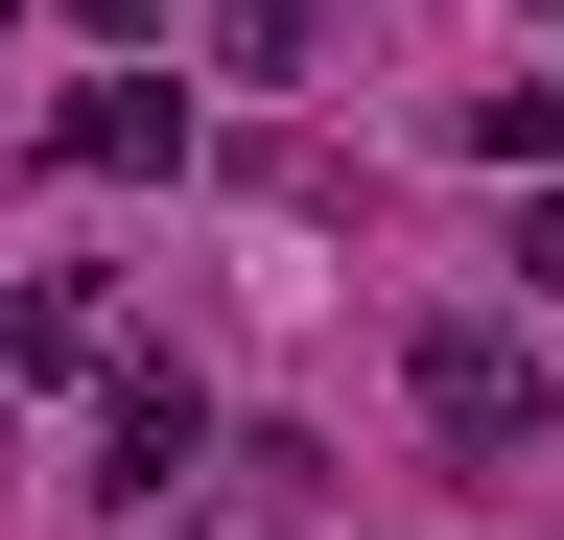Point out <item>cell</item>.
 <instances>
[{
  "label": "cell",
  "instance_id": "4",
  "mask_svg": "<svg viewBox=\"0 0 564 540\" xmlns=\"http://www.w3.org/2000/svg\"><path fill=\"white\" fill-rule=\"evenodd\" d=\"M0 353H24V376H95V353H118V283H24V306H0Z\"/></svg>",
  "mask_w": 564,
  "mask_h": 540
},
{
  "label": "cell",
  "instance_id": "3",
  "mask_svg": "<svg viewBox=\"0 0 564 540\" xmlns=\"http://www.w3.org/2000/svg\"><path fill=\"white\" fill-rule=\"evenodd\" d=\"M188 470H212V399H188L165 353H141V376H118V470H95V494H118V517H165Z\"/></svg>",
  "mask_w": 564,
  "mask_h": 540
},
{
  "label": "cell",
  "instance_id": "2",
  "mask_svg": "<svg viewBox=\"0 0 564 540\" xmlns=\"http://www.w3.org/2000/svg\"><path fill=\"white\" fill-rule=\"evenodd\" d=\"M47 165H70V188H165V165H188V95H165V71H95V95L47 118Z\"/></svg>",
  "mask_w": 564,
  "mask_h": 540
},
{
  "label": "cell",
  "instance_id": "8",
  "mask_svg": "<svg viewBox=\"0 0 564 540\" xmlns=\"http://www.w3.org/2000/svg\"><path fill=\"white\" fill-rule=\"evenodd\" d=\"M70 24H165V0H70Z\"/></svg>",
  "mask_w": 564,
  "mask_h": 540
},
{
  "label": "cell",
  "instance_id": "6",
  "mask_svg": "<svg viewBox=\"0 0 564 540\" xmlns=\"http://www.w3.org/2000/svg\"><path fill=\"white\" fill-rule=\"evenodd\" d=\"M212 71H306V0H212Z\"/></svg>",
  "mask_w": 564,
  "mask_h": 540
},
{
  "label": "cell",
  "instance_id": "1",
  "mask_svg": "<svg viewBox=\"0 0 564 540\" xmlns=\"http://www.w3.org/2000/svg\"><path fill=\"white\" fill-rule=\"evenodd\" d=\"M400 399H423L447 447H541V423H564L541 329H494V306H423V353H400Z\"/></svg>",
  "mask_w": 564,
  "mask_h": 540
},
{
  "label": "cell",
  "instance_id": "5",
  "mask_svg": "<svg viewBox=\"0 0 564 540\" xmlns=\"http://www.w3.org/2000/svg\"><path fill=\"white\" fill-rule=\"evenodd\" d=\"M470 142L518 165V188H564V95H470Z\"/></svg>",
  "mask_w": 564,
  "mask_h": 540
},
{
  "label": "cell",
  "instance_id": "7",
  "mask_svg": "<svg viewBox=\"0 0 564 540\" xmlns=\"http://www.w3.org/2000/svg\"><path fill=\"white\" fill-rule=\"evenodd\" d=\"M518 283H541V306H564V188H518Z\"/></svg>",
  "mask_w": 564,
  "mask_h": 540
}]
</instances>
